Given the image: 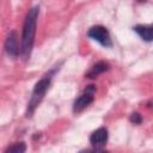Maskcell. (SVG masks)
<instances>
[{"label": "cell", "instance_id": "ba28073f", "mask_svg": "<svg viewBox=\"0 0 153 153\" xmlns=\"http://www.w3.org/2000/svg\"><path fill=\"white\" fill-rule=\"evenodd\" d=\"M133 30L146 42L152 41V26L151 25H135Z\"/></svg>", "mask_w": 153, "mask_h": 153}, {"label": "cell", "instance_id": "8fae6325", "mask_svg": "<svg viewBox=\"0 0 153 153\" xmlns=\"http://www.w3.org/2000/svg\"><path fill=\"white\" fill-rule=\"evenodd\" d=\"M137 1H140V2H142V1H146V0H137Z\"/></svg>", "mask_w": 153, "mask_h": 153}, {"label": "cell", "instance_id": "8992f818", "mask_svg": "<svg viewBox=\"0 0 153 153\" xmlns=\"http://www.w3.org/2000/svg\"><path fill=\"white\" fill-rule=\"evenodd\" d=\"M5 50L10 56H18L20 53V47L18 43V35L16 31H10L5 42Z\"/></svg>", "mask_w": 153, "mask_h": 153}, {"label": "cell", "instance_id": "7a4b0ae2", "mask_svg": "<svg viewBox=\"0 0 153 153\" xmlns=\"http://www.w3.org/2000/svg\"><path fill=\"white\" fill-rule=\"evenodd\" d=\"M55 73V69L50 71L48 74H45L42 79H39L33 90H32V93H31V97H30V100L27 103V109H26V117H30L32 116V114L35 112L36 108L38 106V104L42 102L43 97L45 96L50 84H51V79H53V75Z\"/></svg>", "mask_w": 153, "mask_h": 153}, {"label": "cell", "instance_id": "6da1fadb", "mask_svg": "<svg viewBox=\"0 0 153 153\" xmlns=\"http://www.w3.org/2000/svg\"><path fill=\"white\" fill-rule=\"evenodd\" d=\"M38 13H39V7L33 6L26 13V17H25V20H24L20 53H19L24 60H27L30 57L31 51H32V47H33V43H35V35H36Z\"/></svg>", "mask_w": 153, "mask_h": 153}, {"label": "cell", "instance_id": "3957f363", "mask_svg": "<svg viewBox=\"0 0 153 153\" xmlns=\"http://www.w3.org/2000/svg\"><path fill=\"white\" fill-rule=\"evenodd\" d=\"M94 93H96V87L94 85H88L84 92L74 100L73 104V112L79 114L84 109H86L93 100H94Z\"/></svg>", "mask_w": 153, "mask_h": 153}, {"label": "cell", "instance_id": "9c48e42d", "mask_svg": "<svg viewBox=\"0 0 153 153\" xmlns=\"http://www.w3.org/2000/svg\"><path fill=\"white\" fill-rule=\"evenodd\" d=\"M25 151H26V145L24 142H16L5 149V152H16V153H23Z\"/></svg>", "mask_w": 153, "mask_h": 153}, {"label": "cell", "instance_id": "277c9868", "mask_svg": "<svg viewBox=\"0 0 153 153\" xmlns=\"http://www.w3.org/2000/svg\"><path fill=\"white\" fill-rule=\"evenodd\" d=\"M87 36L94 41H97L98 43H100L103 47L105 48H110L112 45V41H111V36L108 31V29L103 25H94L91 26L87 31Z\"/></svg>", "mask_w": 153, "mask_h": 153}, {"label": "cell", "instance_id": "5b68a950", "mask_svg": "<svg viewBox=\"0 0 153 153\" xmlns=\"http://www.w3.org/2000/svg\"><path fill=\"white\" fill-rule=\"evenodd\" d=\"M108 137H109L108 129L104 128V127H100V128L96 129L91 134V136H90V143L92 145V147L96 151H103L104 146L108 142Z\"/></svg>", "mask_w": 153, "mask_h": 153}, {"label": "cell", "instance_id": "30bf717a", "mask_svg": "<svg viewBox=\"0 0 153 153\" xmlns=\"http://www.w3.org/2000/svg\"><path fill=\"white\" fill-rule=\"evenodd\" d=\"M129 121H130L131 123H134V124H140V123L142 122V117H141V115H140L139 112H134V114L130 115Z\"/></svg>", "mask_w": 153, "mask_h": 153}, {"label": "cell", "instance_id": "52a82bcc", "mask_svg": "<svg viewBox=\"0 0 153 153\" xmlns=\"http://www.w3.org/2000/svg\"><path fill=\"white\" fill-rule=\"evenodd\" d=\"M109 68H110V66H109L108 62H105V61H99V62L94 63V65L91 67V69L86 73V78H88V79H94V78H97L99 74H102V73L109 71Z\"/></svg>", "mask_w": 153, "mask_h": 153}]
</instances>
